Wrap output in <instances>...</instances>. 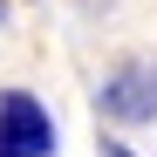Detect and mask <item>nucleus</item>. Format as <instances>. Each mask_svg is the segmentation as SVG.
<instances>
[{"label": "nucleus", "mask_w": 157, "mask_h": 157, "mask_svg": "<svg viewBox=\"0 0 157 157\" xmlns=\"http://www.w3.org/2000/svg\"><path fill=\"white\" fill-rule=\"evenodd\" d=\"M55 123L28 89H0V157H48Z\"/></svg>", "instance_id": "1"}, {"label": "nucleus", "mask_w": 157, "mask_h": 157, "mask_svg": "<svg viewBox=\"0 0 157 157\" xmlns=\"http://www.w3.org/2000/svg\"><path fill=\"white\" fill-rule=\"evenodd\" d=\"M96 102H102V116L109 123H150L157 116V68H116L109 82L96 89Z\"/></svg>", "instance_id": "2"}]
</instances>
